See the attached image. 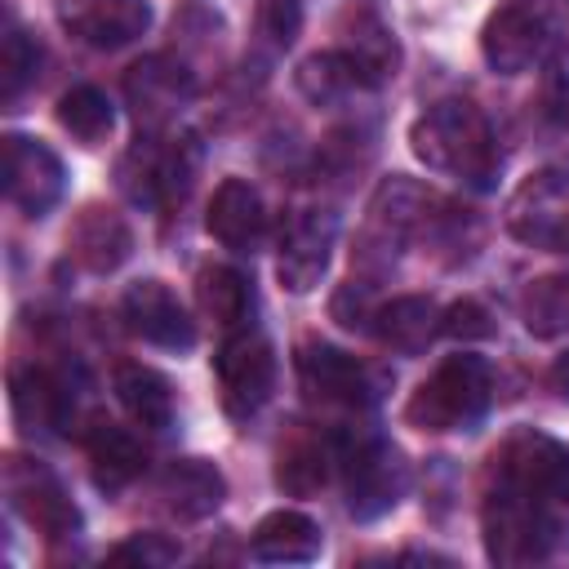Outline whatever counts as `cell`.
<instances>
[{
    "label": "cell",
    "mask_w": 569,
    "mask_h": 569,
    "mask_svg": "<svg viewBox=\"0 0 569 569\" xmlns=\"http://www.w3.org/2000/svg\"><path fill=\"white\" fill-rule=\"evenodd\" d=\"M569 516V449L533 427L511 431L485 476L480 529L493 565L547 560Z\"/></svg>",
    "instance_id": "6da1fadb"
},
{
    "label": "cell",
    "mask_w": 569,
    "mask_h": 569,
    "mask_svg": "<svg viewBox=\"0 0 569 569\" xmlns=\"http://www.w3.org/2000/svg\"><path fill=\"white\" fill-rule=\"evenodd\" d=\"M409 147L431 173H445V178H453L471 191H489L502 173V147H498L485 111L467 98L431 102L413 120Z\"/></svg>",
    "instance_id": "7a4b0ae2"
},
{
    "label": "cell",
    "mask_w": 569,
    "mask_h": 569,
    "mask_svg": "<svg viewBox=\"0 0 569 569\" xmlns=\"http://www.w3.org/2000/svg\"><path fill=\"white\" fill-rule=\"evenodd\" d=\"M493 405V365L476 351L445 356L409 396L405 422L418 431H471Z\"/></svg>",
    "instance_id": "3957f363"
},
{
    "label": "cell",
    "mask_w": 569,
    "mask_h": 569,
    "mask_svg": "<svg viewBox=\"0 0 569 569\" xmlns=\"http://www.w3.org/2000/svg\"><path fill=\"white\" fill-rule=\"evenodd\" d=\"M333 453H338V471H342V489H347V511L356 520H378L405 498L409 462L378 431L356 427V431L338 436Z\"/></svg>",
    "instance_id": "277c9868"
},
{
    "label": "cell",
    "mask_w": 569,
    "mask_h": 569,
    "mask_svg": "<svg viewBox=\"0 0 569 569\" xmlns=\"http://www.w3.org/2000/svg\"><path fill=\"white\" fill-rule=\"evenodd\" d=\"M200 151L191 138H164V133H142L116 164L120 191L142 204V209H169L187 196L196 178Z\"/></svg>",
    "instance_id": "5b68a950"
},
{
    "label": "cell",
    "mask_w": 569,
    "mask_h": 569,
    "mask_svg": "<svg viewBox=\"0 0 569 569\" xmlns=\"http://www.w3.org/2000/svg\"><path fill=\"white\" fill-rule=\"evenodd\" d=\"M507 231L542 253H569V164L533 169L507 200Z\"/></svg>",
    "instance_id": "8992f818"
},
{
    "label": "cell",
    "mask_w": 569,
    "mask_h": 569,
    "mask_svg": "<svg viewBox=\"0 0 569 569\" xmlns=\"http://www.w3.org/2000/svg\"><path fill=\"white\" fill-rule=\"evenodd\" d=\"M213 378H218V396L222 409L231 418H253L271 391H276V351L271 338L258 325H240L222 338L218 356H213Z\"/></svg>",
    "instance_id": "52a82bcc"
},
{
    "label": "cell",
    "mask_w": 569,
    "mask_h": 569,
    "mask_svg": "<svg viewBox=\"0 0 569 569\" xmlns=\"http://www.w3.org/2000/svg\"><path fill=\"white\" fill-rule=\"evenodd\" d=\"M293 369H298V387L311 405L320 409H369L382 391V378L360 365L356 356L329 347V342H302L298 356H293Z\"/></svg>",
    "instance_id": "ba28073f"
},
{
    "label": "cell",
    "mask_w": 569,
    "mask_h": 569,
    "mask_svg": "<svg viewBox=\"0 0 569 569\" xmlns=\"http://www.w3.org/2000/svg\"><path fill=\"white\" fill-rule=\"evenodd\" d=\"M196 98V76L173 53H147L124 71V102L142 133H164Z\"/></svg>",
    "instance_id": "9c48e42d"
},
{
    "label": "cell",
    "mask_w": 569,
    "mask_h": 569,
    "mask_svg": "<svg viewBox=\"0 0 569 569\" xmlns=\"http://www.w3.org/2000/svg\"><path fill=\"white\" fill-rule=\"evenodd\" d=\"M4 493H9V507L49 542L80 533V507L71 502V493L44 462L4 458Z\"/></svg>",
    "instance_id": "30bf717a"
},
{
    "label": "cell",
    "mask_w": 569,
    "mask_h": 569,
    "mask_svg": "<svg viewBox=\"0 0 569 569\" xmlns=\"http://www.w3.org/2000/svg\"><path fill=\"white\" fill-rule=\"evenodd\" d=\"M0 151H4V196H9V204L22 209L27 218H44L67 191V169H62L58 151L40 138H27V133H9Z\"/></svg>",
    "instance_id": "8fae6325"
},
{
    "label": "cell",
    "mask_w": 569,
    "mask_h": 569,
    "mask_svg": "<svg viewBox=\"0 0 569 569\" xmlns=\"http://www.w3.org/2000/svg\"><path fill=\"white\" fill-rule=\"evenodd\" d=\"M333 240H338V218L329 209H293L280 227V258H276L280 284L289 293H311L329 271Z\"/></svg>",
    "instance_id": "7c38bea8"
},
{
    "label": "cell",
    "mask_w": 569,
    "mask_h": 569,
    "mask_svg": "<svg viewBox=\"0 0 569 569\" xmlns=\"http://www.w3.org/2000/svg\"><path fill=\"white\" fill-rule=\"evenodd\" d=\"M120 320L133 338L164 347V351H191L196 347V320L187 316L182 298L164 280H138L120 298Z\"/></svg>",
    "instance_id": "4fadbf2b"
},
{
    "label": "cell",
    "mask_w": 569,
    "mask_h": 569,
    "mask_svg": "<svg viewBox=\"0 0 569 569\" xmlns=\"http://www.w3.org/2000/svg\"><path fill=\"white\" fill-rule=\"evenodd\" d=\"M58 22L89 49H124L151 27L147 0H58Z\"/></svg>",
    "instance_id": "5bb4252c"
},
{
    "label": "cell",
    "mask_w": 569,
    "mask_h": 569,
    "mask_svg": "<svg viewBox=\"0 0 569 569\" xmlns=\"http://www.w3.org/2000/svg\"><path fill=\"white\" fill-rule=\"evenodd\" d=\"M9 405L27 436H62L76 413V396L67 391V378L40 365L9 373Z\"/></svg>",
    "instance_id": "9a60e30c"
},
{
    "label": "cell",
    "mask_w": 569,
    "mask_h": 569,
    "mask_svg": "<svg viewBox=\"0 0 569 569\" xmlns=\"http://www.w3.org/2000/svg\"><path fill=\"white\" fill-rule=\"evenodd\" d=\"M547 49V27L542 18H533L520 4H502L498 13H489L485 31H480V53L489 62V71L498 76H520L533 62H542Z\"/></svg>",
    "instance_id": "2e32d148"
},
{
    "label": "cell",
    "mask_w": 569,
    "mask_h": 569,
    "mask_svg": "<svg viewBox=\"0 0 569 569\" xmlns=\"http://www.w3.org/2000/svg\"><path fill=\"white\" fill-rule=\"evenodd\" d=\"M209 236L222 249L236 253H253L267 240V204L258 196V187L249 178H222L213 200H209V218H204Z\"/></svg>",
    "instance_id": "e0dca14e"
},
{
    "label": "cell",
    "mask_w": 569,
    "mask_h": 569,
    "mask_svg": "<svg viewBox=\"0 0 569 569\" xmlns=\"http://www.w3.org/2000/svg\"><path fill=\"white\" fill-rule=\"evenodd\" d=\"M67 249H71V258H76L80 271L107 276V271H116V267L129 258V249H133V231H129V222H124L116 209H107V204H89V209H80V218L71 222V231H67Z\"/></svg>",
    "instance_id": "ac0fdd59"
},
{
    "label": "cell",
    "mask_w": 569,
    "mask_h": 569,
    "mask_svg": "<svg viewBox=\"0 0 569 569\" xmlns=\"http://www.w3.org/2000/svg\"><path fill=\"white\" fill-rule=\"evenodd\" d=\"M84 453H89V476H93V485H98L102 493L129 489V485L142 476V467H147L142 440H138L129 427L111 422V418L89 422V431H84Z\"/></svg>",
    "instance_id": "d6986e66"
},
{
    "label": "cell",
    "mask_w": 569,
    "mask_h": 569,
    "mask_svg": "<svg viewBox=\"0 0 569 569\" xmlns=\"http://www.w3.org/2000/svg\"><path fill=\"white\" fill-rule=\"evenodd\" d=\"M160 498L178 520H204L222 507L227 480L209 458H178L160 471Z\"/></svg>",
    "instance_id": "ffe728a7"
},
{
    "label": "cell",
    "mask_w": 569,
    "mask_h": 569,
    "mask_svg": "<svg viewBox=\"0 0 569 569\" xmlns=\"http://www.w3.org/2000/svg\"><path fill=\"white\" fill-rule=\"evenodd\" d=\"M298 89L316 107H342L365 89H378L347 49H325L298 62Z\"/></svg>",
    "instance_id": "44dd1931"
},
{
    "label": "cell",
    "mask_w": 569,
    "mask_h": 569,
    "mask_svg": "<svg viewBox=\"0 0 569 569\" xmlns=\"http://www.w3.org/2000/svg\"><path fill=\"white\" fill-rule=\"evenodd\" d=\"M440 307L431 302V298H422V293H405V298H391V302H382L378 311H373V333H378V342L382 347H391V351H400V356H418V351H427V342L440 333Z\"/></svg>",
    "instance_id": "7402d4cb"
},
{
    "label": "cell",
    "mask_w": 569,
    "mask_h": 569,
    "mask_svg": "<svg viewBox=\"0 0 569 569\" xmlns=\"http://www.w3.org/2000/svg\"><path fill=\"white\" fill-rule=\"evenodd\" d=\"M249 556L262 565H307L320 556V525L302 511H271L258 520Z\"/></svg>",
    "instance_id": "603a6c76"
},
{
    "label": "cell",
    "mask_w": 569,
    "mask_h": 569,
    "mask_svg": "<svg viewBox=\"0 0 569 569\" xmlns=\"http://www.w3.org/2000/svg\"><path fill=\"white\" fill-rule=\"evenodd\" d=\"M116 396L142 431H169L173 427V387L160 369L138 365V360L116 365Z\"/></svg>",
    "instance_id": "cb8c5ba5"
},
{
    "label": "cell",
    "mask_w": 569,
    "mask_h": 569,
    "mask_svg": "<svg viewBox=\"0 0 569 569\" xmlns=\"http://www.w3.org/2000/svg\"><path fill=\"white\" fill-rule=\"evenodd\" d=\"M196 298H200V311L222 333H231L240 325H253V284L236 267H204L196 276Z\"/></svg>",
    "instance_id": "d4e9b609"
},
{
    "label": "cell",
    "mask_w": 569,
    "mask_h": 569,
    "mask_svg": "<svg viewBox=\"0 0 569 569\" xmlns=\"http://www.w3.org/2000/svg\"><path fill=\"white\" fill-rule=\"evenodd\" d=\"M520 320L533 338H565L569 333V271H551L525 284Z\"/></svg>",
    "instance_id": "484cf974"
},
{
    "label": "cell",
    "mask_w": 569,
    "mask_h": 569,
    "mask_svg": "<svg viewBox=\"0 0 569 569\" xmlns=\"http://www.w3.org/2000/svg\"><path fill=\"white\" fill-rule=\"evenodd\" d=\"M58 124H62L76 142L98 147V142L111 133V124H116V107H111V98H107L102 89L76 84V89H67V93L58 98Z\"/></svg>",
    "instance_id": "4316f807"
},
{
    "label": "cell",
    "mask_w": 569,
    "mask_h": 569,
    "mask_svg": "<svg viewBox=\"0 0 569 569\" xmlns=\"http://www.w3.org/2000/svg\"><path fill=\"white\" fill-rule=\"evenodd\" d=\"M342 49L365 67V76H369L373 84H382V80L396 76V67H400V44H396V36H391L373 13H356V18L347 22Z\"/></svg>",
    "instance_id": "83f0119b"
},
{
    "label": "cell",
    "mask_w": 569,
    "mask_h": 569,
    "mask_svg": "<svg viewBox=\"0 0 569 569\" xmlns=\"http://www.w3.org/2000/svg\"><path fill=\"white\" fill-rule=\"evenodd\" d=\"M329 462H338V453H329L320 440L311 436H298L280 449V462H276V485L293 498H307L316 493L325 480H329Z\"/></svg>",
    "instance_id": "f1b7e54d"
},
{
    "label": "cell",
    "mask_w": 569,
    "mask_h": 569,
    "mask_svg": "<svg viewBox=\"0 0 569 569\" xmlns=\"http://www.w3.org/2000/svg\"><path fill=\"white\" fill-rule=\"evenodd\" d=\"M40 58H44V53H40L36 36H27L18 22H9L4 44H0V102H4V107H13V102L27 93V84H36Z\"/></svg>",
    "instance_id": "f546056e"
},
{
    "label": "cell",
    "mask_w": 569,
    "mask_h": 569,
    "mask_svg": "<svg viewBox=\"0 0 569 569\" xmlns=\"http://www.w3.org/2000/svg\"><path fill=\"white\" fill-rule=\"evenodd\" d=\"M178 556H182V547H178L173 538H164V533H133V538H124L120 547L107 551L111 565H142V569L169 565V560H178Z\"/></svg>",
    "instance_id": "4dcf8cb0"
},
{
    "label": "cell",
    "mask_w": 569,
    "mask_h": 569,
    "mask_svg": "<svg viewBox=\"0 0 569 569\" xmlns=\"http://www.w3.org/2000/svg\"><path fill=\"white\" fill-rule=\"evenodd\" d=\"M258 31L271 49H289L302 31V4L298 0H258Z\"/></svg>",
    "instance_id": "1f68e13d"
},
{
    "label": "cell",
    "mask_w": 569,
    "mask_h": 569,
    "mask_svg": "<svg viewBox=\"0 0 569 569\" xmlns=\"http://www.w3.org/2000/svg\"><path fill=\"white\" fill-rule=\"evenodd\" d=\"M542 107L556 124H569V44H556L542 71Z\"/></svg>",
    "instance_id": "d6a6232c"
},
{
    "label": "cell",
    "mask_w": 569,
    "mask_h": 569,
    "mask_svg": "<svg viewBox=\"0 0 569 569\" xmlns=\"http://www.w3.org/2000/svg\"><path fill=\"white\" fill-rule=\"evenodd\" d=\"M440 333H449V338H489L493 333V320H489V311L476 302V298H462V302H453L445 316H440Z\"/></svg>",
    "instance_id": "836d02e7"
},
{
    "label": "cell",
    "mask_w": 569,
    "mask_h": 569,
    "mask_svg": "<svg viewBox=\"0 0 569 569\" xmlns=\"http://www.w3.org/2000/svg\"><path fill=\"white\" fill-rule=\"evenodd\" d=\"M551 387H556L560 400H569V351L556 356V365H551Z\"/></svg>",
    "instance_id": "e575fe53"
}]
</instances>
